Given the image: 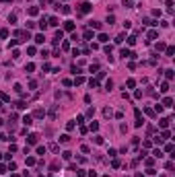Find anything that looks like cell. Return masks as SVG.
<instances>
[{
  "instance_id": "6da1fadb",
  "label": "cell",
  "mask_w": 175,
  "mask_h": 177,
  "mask_svg": "<svg viewBox=\"0 0 175 177\" xmlns=\"http://www.w3.org/2000/svg\"><path fill=\"white\" fill-rule=\"evenodd\" d=\"M17 37H19V41H27L29 39V33L27 31H17Z\"/></svg>"
},
{
  "instance_id": "7a4b0ae2",
  "label": "cell",
  "mask_w": 175,
  "mask_h": 177,
  "mask_svg": "<svg viewBox=\"0 0 175 177\" xmlns=\"http://www.w3.org/2000/svg\"><path fill=\"white\" fill-rule=\"evenodd\" d=\"M91 8H93V6H91V2H82V4H80V12H89Z\"/></svg>"
},
{
  "instance_id": "3957f363",
  "label": "cell",
  "mask_w": 175,
  "mask_h": 177,
  "mask_svg": "<svg viewBox=\"0 0 175 177\" xmlns=\"http://www.w3.org/2000/svg\"><path fill=\"white\" fill-rule=\"evenodd\" d=\"M64 29H66V31H72V29H74V23H72V21H66V23H64Z\"/></svg>"
},
{
  "instance_id": "277c9868",
  "label": "cell",
  "mask_w": 175,
  "mask_h": 177,
  "mask_svg": "<svg viewBox=\"0 0 175 177\" xmlns=\"http://www.w3.org/2000/svg\"><path fill=\"white\" fill-rule=\"evenodd\" d=\"M23 124H25V126H31V124H33V117H31V115H25V117H23Z\"/></svg>"
},
{
  "instance_id": "5b68a950",
  "label": "cell",
  "mask_w": 175,
  "mask_h": 177,
  "mask_svg": "<svg viewBox=\"0 0 175 177\" xmlns=\"http://www.w3.org/2000/svg\"><path fill=\"white\" fill-rule=\"evenodd\" d=\"M60 142H62V144H68V142H70V136H68V134H62V136H60Z\"/></svg>"
},
{
  "instance_id": "8992f818",
  "label": "cell",
  "mask_w": 175,
  "mask_h": 177,
  "mask_svg": "<svg viewBox=\"0 0 175 177\" xmlns=\"http://www.w3.org/2000/svg\"><path fill=\"white\" fill-rule=\"evenodd\" d=\"M157 37H159V33H157V31H148V41L157 39Z\"/></svg>"
},
{
  "instance_id": "52a82bcc",
  "label": "cell",
  "mask_w": 175,
  "mask_h": 177,
  "mask_svg": "<svg viewBox=\"0 0 175 177\" xmlns=\"http://www.w3.org/2000/svg\"><path fill=\"white\" fill-rule=\"evenodd\" d=\"M171 103H173L171 97H165V99H163V105H165V107H171Z\"/></svg>"
},
{
  "instance_id": "ba28073f",
  "label": "cell",
  "mask_w": 175,
  "mask_h": 177,
  "mask_svg": "<svg viewBox=\"0 0 175 177\" xmlns=\"http://www.w3.org/2000/svg\"><path fill=\"white\" fill-rule=\"evenodd\" d=\"M37 138H39L37 134H31V136L27 138V140H29V144H35V142H37Z\"/></svg>"
},
{
  "instance_id": "9c48e42d",
  "label": "cell",
  "mask_w": 175,
  "mask_h": 177,
  "mask_svg": "<svg viewBox=\"0 0 175 177\" xmlns=\"http://www.w3.org/2000/svg\"><path fill=\"white\" fill-rule=\"evenodd\" d=\"M89 25H91L93 29H101V23H99V21H91V23H89Z\"/></svg>"
},
{
  "instance_id": "30bf717a",
  "label": "cell",
  "mask_w": 175,
  "mask_h": 177,
  "mask_svg": "<svg viewBox=\"0 0 175 177\" xmlns=\"http://www.w3.org/2000/svg\"><path fill=\"white\" fill-rule=\"evenodd\" d=\"M33 115H35V117H43V115H45V111H43V109H35Z\"/></svg>"
},
{
  "instance_id": "8fae6325",
  "label": "cell",
  "mask_w": 175,
  "mask_h": 177,
  "mask_svg": "<svg viewBox=\"0 0 175 177\" xmlns=\"http://www.w3.org/2000/svg\"><path fill=\"white\" fill-rule=\"evenodd\" d=\"M159 124H161V128H167V126H169V120H167V117H163Z\"/></svg>"
},
{
  "instance_id": "7c38bea8",
  "label": "cell",
  "mask_w": 175,
  "mask_h": 177,
  "mask_svg": "<svg viewBox=\"0 0 175 177\" xmlns=\"http://www.w3.org/2000/svg\"><path fill=\"white\" fill-rule=\"evenodd\" d=\"M47 25H51V27H58V19H56V17H51V19H50V23H47Z\"/></svg>"
},
{
  "instance_id": "4fadbf2b",
  "label": "cell",
  "mask_w": 175,
  "mask_h": 177,
  "mask_svg": "<svg viewBox=\"0 0 175 177\" xmlns=\"http://www.w3.org/2000/svg\"><path fill=\"white\" fill-rule=\"evenodd\" d=\"M99 41H101V43H105V41H109V37L105 35V33H101V35H99Z\"/></svg>"
},
{
  "instance_id": "5bb4252c",
  "label": "cell",
  "mask_w": 175,
  "mask_h": 177,
  "mask_svg": "<svg viewBox=\"0 0 175 177\" xmlns=\"http://www.w3.org/2000/svg\"><path fill=\"white\" fill-rule=\"evenodd\" d=\"M144 23H146V25H150V27H154V25H159V23H157V21H152V19H146V21H144Z\"/></svg>"
},
{
  "instance_id": "9a60e30c",
  "label": "cell",
  "mask_w": 175,
  "mask_h": 177,
  "mask_svg": "<svg viewBox=\"0 0 175 177\" xmlns=\"http://www.w3.org/2000/svg\"><path fill=\"white\" fill-rule=\"evenodd\" d=\"M103 115H105V117H111V109H109V107H105V109H103Z\"/></svg>"
},
{
  "instance_id": "2e32d148",
  "label": "cell",
  "mask_w": 175,
  "mask_h": 177,
  "mask_svg": "<svg viewBox=\"0 0 175 177\" xmlns=\"http://www.w3.org/2000/svg\"><path fill=\"white\" fill-rule=\"evenodd\" d=\"M111 89H113V82L107 80V82H105V91H111Z\"/></svg>"
},
{
  "instance_id": "e0dca14e",
  "label": "cell",
  "mask_w": 175,
  "mask_h": 177,
  "mask_svg": "<svg viewBox=\"0 0 175 177\" xmlns=\"http://www.w3.org/2000/svg\"><path fill=\"white\" fill-rule=\"evenodd\" d=\"M107 23H109V25H113V23H115V17H113V15H107Z\"/></svg>"
},
{
  "instance_id": "ac0fdd59",
  "label": "cell",
  "mask_w": 175,
  "mask_h": 177,
  "mask_svg": "<svg viewBox=\"0 0 175 177\" xmlns=\"http://www.w3.org/2000/svg\"><path fill=\"white\" fill-rule=\"evenodd\" d=\"M43 39H45L43 35H35V43H43Z\"/></svg>"
},
{
  "instance_id": "d6986e66",
  "label": "cell",
  "mask_w": 175,
  "mask_h": 177,
  "mask_svg": "<svg viewBox=\"0 0 175 177\" xmlns=\"http://www.w3.org/2000/svg\"><path fill=\"white\" fill-rule=\"evenodd\" d=\"M0 37H2V39H6V37H8V31L2 29V31H0Z\"/></svg>"
},
{
  "instance_id": "ffe728a7",
  "label": "cell",
  "mask_w": 175,
  "mask_h": 177,
  "mask_svg": "<svg viewBox=\"0 0 175 177\" xmlns=\"http://www.w3.org/2000/svg\"><path fill=\"white\" fill-rule=\"evenodd\" d=\"M161 91L167 93V91H169V85H167V82H163V85H161Z\"/></svg>"
},
{
  "instance_id": "44dd1931",
  "label": "cell",
  "mask_w": 175,
  "mask_h": 177,
  "mask_svg": "<svg viewBox=\"0 0 175 177\" xmlns=\"http://www.w3.org/2000/svg\"><path fill=\"white\" fill-rule=\"evenodd\" d=\"M37 154H45V146H37Z\"/></svg>"
},
{
  "instance_id": "7402d4cb",
  "label": "cell",
  "mask_w": 175,
  "mask_h": 177,
  "mask_svg": "<svg viewBox=\"0 0 175 177\" xmlns=\"http://www.w3.org/2000/svg\"><path fill=\"white\" fill-rule=\"evenodd\" d=\"M165 76H167V78L171 80V78H173V70H165Z\"/></svg>"
},
{
  "instance_id": "603a6c76",
  "label": "cell",
  "mask_w": 175,
  "mask_h": 177,
  "mask_svg": "<svg viewBox=\"0 0 175 177\" xmlns=\"http://www.w3.org/2000/svg\"><path fill=\"white\" fill-rule=\"evenodd\" d=\"M8 21H10V23H17V15H15V12H12V15H8Z\"/></svg>"
},
{
  "instance_id": "cb8c5ba5",
  "label": "cell",
  "mask_w": 175,
  "mask_h": 177,
  "mask_svg": "<svg viewBox=\"0 0 175 177\" xmlns=\"http://www.w3.org/2000/svg\"><path fill=\"white\" fill-rule=\"evenodd\" d=\"M124 6H126V8H132V0H124Z\"/></svg>"
},
{
  "instance_id": "d4e9b609",
  "label": "cell",
  "mask_w": 175,
  "mask_h": 177,
  "mask_svg": "<svg viewBox=\"0 0 175 177\" xmlns=\"http://www.w3.org/2000/svg\"><path fill=\"white\" fill-rule=\"evenodd\" d=\"M152 154H154V157H157V159H161V157H163V152H161V150H159V148H157V150H154V152H152Z\"/></svg>"
},
{
  "instance_id": "484cf974",
  "label": "cell",
  "mask_w": 175,
  "mask_h": 177,
  "mask_svg": "<svg viewBox=\"0 0 175 177\" xmlns=\"http://www.w3.org/2000/svg\"><path fill=\"white\" fill-rule=\"evenodd\" d=\"M29 15H33V17L37 15V8H35V6H31V8H29Z\"/></svg>"
},
{
  "instance_id": "4316f807",
  "label": "cell",
  "mask_w": 175,
  "mask_h": 177,
  "mask_svg": "<svg viewBox=\"0 0 175 177\" xmlns=\"http://www.w3.org/2000/svg\"><path fill=\"white\" fill-rule=\"evenodd\" d=\"M39 27H41V29H45V27H47V23H45V19H41V21H39Z\"/></svg>"
},
{
  "instance_id": "83f0119b",
  "label": "cell",
  "mask_w": 175,
  "mask_h": 177,
  "mask_svg": "<svg viewBox=\"0 0 175 177\" xmlns=\"http://www.w3.org/2000/svg\"><path fill=\"white\" fill-rule=\"evenodd\" d=\"M93 37V31H85V39H91Z\"/></svg>"
},
{
  "instance_id": "f1b7e54d",
  "label": "cell",
  "mask_w": 175,
  "mask_h": 177,
  "mask_svg": "<svg viewBox=\"0 0 175 177\" xmlns=\"http://www.w3.org/2000/svg\"><path fill=\"white\" fill-rule=\"evenodd\" d=\"M173 51H175V50H173V47H171V46H169V47H167V56H169V58H171V56H173Z\"/></svg>"
},
{
  "instance_id": "f546056e",
  "label": "cell",
  "mask_w": 175,
  "mask_h": 177,
  "mask_svg": "<svg viewBox=\"0 0 175 177\" xmlns=\"http://www.w3.org/2000/svg\"><path fill=\"white\" fill-rule=\"evenodd\" d=\"M128 43H130V46H134V43H136V37H134V35L128 37Z\"/></svg>"
},
{
  "instance_id": "4dcf8cb0",
  "label": "cell",
  "mask_w": 175,
  "mask_h": 177,
  "mask_svg": "<svg viewBox=\"0 0 175 177\" xmlns=\"http://www.w3.org/2000/svg\"><path fill=\"white\" fill-rule=\"evenodd\" d=\"M15 107H19V109H25V107H27V105H25V103H23V101H19V103H17V105H15Z\"/></svg>"
},
{
  "instance_id": "1f68e13d",
  "label": "cell",
  "mask_w": 175,
  "mask_h": 177,
  "mask_svg": "<svg viewBox=\"0 0 175 177\" xmlns=\"http://www.w3.org/2000/svg\"><path fill=\"white\" fill-rule=\"evenodd\" d=\"M15 91H17V93L21 95V93H23V86H21V85H15Z\"/></svg>"
},
{
  "instance_id": "d6a6232c",
  "label": "cell",
  "mask_w": 175,
  "mask_h": 177,
  "mask_svg": "<svg viewBox=\"0 0 175 177\" xmlns=\"http://www.w3.org/2000/svg\"><path fill=\"white\" fill-rule=\"evenodd\" d=\"M128 86H130V89H134V86H136V80H132V78H130V80H128Z\"/></svg>"
},
{
  "instance_id": "836d02e7",
  "label": "cell",
  "mask_w": 175,
  "mask_h": 177,
  "mask_svg": "<svg viewBox=\"0 0 175 177\" xmlns=\"http://www.w3.org/2000/svg\"><path fill=\"white\" fill-rule=\"evenodd\" d=\"M136 177H144V175H142V173H138V175H136Z\"/></svg>"
},
{
  "instance_id": "e575fe53",
  "label": "cell",
  "mask_w": 175,
  "mask_h": 177,
  "mask_svg": "<svg viewBox=\"0 0 175 177\" xmlns=\"http://www.w3.org/2000/svg\"><path fill=\"white\" fill-rule=\"evenodd\" d=\"M2 2H8V0H2Z\"/></svg>"
}]
</instances>
